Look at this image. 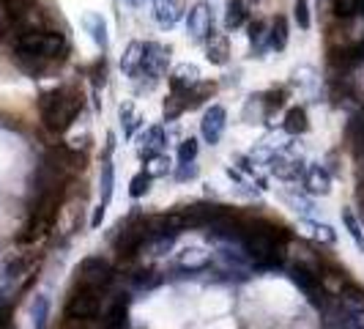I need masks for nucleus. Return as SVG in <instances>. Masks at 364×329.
I'll return each mask as SVG.
<instances>
[{
	"mask_svg": "<svg viewBox=\"0 0 364 329\" xmlns=\"http://www.w3.org/2000/svg\"><path fill=\"white\" fill-rule=\"evenodd\" d=\"M11 50H14V58L25 72L36 74L55 61H63L69 53V41L60 31L47 25V28H33V31H25V33L14 36Z\"/></svg>",
	"mask_w": 364,
	"mask_h": 329,
	"instance_id": "f257e3e1",
	"label": "nucleus"
},
{
	"mask_svg": "<svg viewBox=\"0 0 364 329\" xmlns=\"http://www.w3.org/2000/svg\"><path fill=\"white\" fill-rule=\"evenodd\" d=\"M82 105H85V99L77 85H58V88L44 91L38 99L41 127L53 135H63L66 129L74 127L77 115L82 113Z\"/></svg>",
	"mask_w": 364,
	"mask_h": 329,
	"instance_id": "f03ea898",
	"label": "nucleus"
},
{
	"mask_svg": "<svg viewBox=\"0 0 364 329\" xmlns=\"http://www.w3.org/2000/svg\"><path fill=\"white\" fill-rule=\"evenodd\" d=\"M102 302H105V291L85 288V286H72L69 299H66V308H63L66 324H74V327L93 324L102 315Z\"/></svg>",
	"mask_w": 364,
	"mask_h": 329,
	"instance_id": "7ed1b4c3",
	"label": "nucleus"
},
{
	"mask_svg": "<svg viewBox=\"0 0 364 329\" xmlns=\"http://www.w3.org/2000/svg\"><path fill=\"white\" fill-rule=\"evenodd\" d=\"M151 236H154L151 217H132L129 222L118 225V231L112 236V250L118 258H134L137 253H143Z\"/></svg>",
	"mask_w": 364,
	"mask_h": 329,
	"instance_id": "20e7f679",
	"label": "nucleus"
},
{
	"mask_svg": "<svg viewBox=\"0 0 364 329\" xmlns=\"http://www.w3.org/2000/svg\"><path fill=\"white\" fill-rule=\"evenodd\" d=\"M112 263L102 256H88L80 261L77 272H74V286H85V288H96V291H107L112 283Z\"/></svg>",
	"mask_w": 364,
	"mask_h": 329,
	"instance_id": "39448f33",
	"label": "nucleus"
},
{
	"mask_svg": "<svg viewBox=\"0 0 364 329\" xmlns=\"http://www.w3.org/2000/svg\"><path fill=\"white\" fill-rule=\"evenodd\" d=\"M186 31H189V36L195 38V41H205V38H211L217 31H214V6L211 3H205V0H198L195 6H189V11H186Z\"/></svg>",
	"mask_w": 364,
	"mask_h": 329,
	"instance_id": "423d86ee",
	"label": "nucleus"
},
{
	"mask_svg": "<svg viewBox=\"0 0 364 329\" xmlns=\"http://www.w3.org/2000/svg\"><path fill=\"white\" fill-rule=\"evenodd\" d=\"M170 66V47H164L159 41H143V74L151 77V83L162 80Z\"/></svg>",
	"mask_w": 364,
	"mask_h": 329,
	"instance_id": "0eeeda50",
	"label": "nucleus"
},
{
	"mask_svg": "<svg viewBox=\"0 0 364 329\" xmlns=\"http://www.w3.org/2000/svg\"><path fill=\"white\" fill-rule=\"evenodd\" d=\"M225 129H228V110L222 108V105H211V108H205L203 121H200L203 140H205L208 146H217L219 140H222V135H225Z\"/></svg>",
	"mask_w": 364,
	"mask_h": 329,
	"instance_id": "6e6552de",
	"label": "nucleus"
},
{
	"mask_svg": "<svg viewBox=\"0 0 364 329\" xmlns=\"http://www.w3.org/2000/svg\"><path fill=\"white\" fill-rule=\"evenodd\" d=\"M164 148H167V135H164L162 127H148L137 135V154H140V160L148 162V160L164 154Z\"/></svg>",
	"mask_w": 364,
	"mask_h": 329,
	"instance_id": "1a4fd4ad",
	"label": "nucleus"
},
{
	"mask_svg": "<svg viewBox=\"0 0 364 329\" xmlns=\"http://www.w3.org/2000/svg\"><path fill=\"white\" fill-rule=\"evenodd\" d=\"M186 17V0H154V19L162 28H176Z\"/></svg>",
	"mask_w": 364,
	"mask_h": 329,
	"instance_id": "9d476101",
	"label": "nucleus"
},
{
	"mask_svg": "<svg viewBox=\"0 0 364 329\" xmlns=\"http://www.w3.org/2000/svg\"><path fill=\"white\" fill-rule=\"evenodd\" d=\"M112 143H115V137L109 135L107 137V157H105V162H102V173H99V206H105V209H107L109 201H112V189H115V167H112V160H109V154H112Z\"/></svg>",
	"mask_w": 364,
	"mask_h": 329,
	"instance_id": "9b49d317",
	"label": "nucleus"
},
{
	"mask_svg": "<svg viewBox=\"0 0 364 329\" xmlns=\"http://www.w3.org/2000/svg\"><path fill=\"white\" fill-rule=\"evenodd\" d=\"M301 184H304V189L310 195H328V189H331V173H328L323 164H310V167H304Z\"/></svg>",
	"mask_w": 364,
	"mask_h": 329,
	"instance_id": "f8f14e48",
	"label": "nucleus"
},
{
	"mask_svg": "<svg viewBox=\"0 0 364 329\" xmlns=\"http://www.w3.org/2000/svg\"><path fill=\"white\" fill-rule=\"evenodd\" d=\"M346 140L353 157L356 160H364V108L356 110L350 118H348V127H346Z\"/></svg>",
	"mask_w": 364,
	"mask_h": 329,
	"instance_id": "ddd939ff",
	"label": "nucleus"
},
{
	"mask_svg": "<svg viewBox=\"0 0 364 329\" xmlns=\"http://www.w3.org/2000/svg\"><path fill=\"white\" fill-rule=\"evenodd\" d=\"M167 80H170V91H189V88H195L200 83L203 77L195 63H181V66H176L170 72Z\"/></svg>",
	"mask_w": 364,
	"mask_h": 329,
	"instance_id": "4468645a",
	"label": "nucleus"
},
{
	"mask_svg": "<svg viewBox=\"0 0 364 329\" xmlns=\"http://www.w3.org/2000/svg\"><path fill=\"white\" fill-rule=\"evenodd\" d=\"M203 44H205V58L214 66H225L230 61V41H228L225 33H214L211 38H205Z\"/></svg>",
	"mask_w": 364,
	"mask_h": 329,
	"instance_id": "2eb2a0df",
	"label": "nucleus"
},
{
	"mask_svg": "<svg viewBox=\"0 0 364 329\" xmlns=\"http://www.w3.org/2000/svg\"><path fill=\"white\" fill-rule=\"evenodd\" d=\"M121 72L129 80H137L143 74V41H132L127 47V53L121 58Z\"/></svg>",
	"mask_w": 364,
	"mask_h": 329,
	"instance_id": "dca6fc26",
	"label": "nucleus"
},
{
	"mask_svg": "<svg viewBox=\"0 0 364 329\" xmlns=\"http://www.w3.org/2000/svg\"><path fill=\"white\" fill-rule=\"evenodd\" d=\"M82 25H85V31H88V36L93 38V44L105 53L109 47V36H107V22L102 14H85L82 17Z\"/></svg>",
	"mask_w": 364,
	"mask_h": 329,
	"instance_id": "f3484780",
	"label": "nucleus"
},
{
	"mask_svg": "<svg viewBox=\"0 0 364 329\" xmlns=\"http://www.w3.org/2000/svg\"><path fill=\"white\" fill-rule=\"evenodd\" d=\"M247 38H250V44H252V53L260 55L269 50V22H263V19H250L247 22Z\"/></svg>",
	"mask_w": 364,
	"mask_h": 329,
	"instance_id": "a211bd4d",
	"label": "nucleus"
},
{
	"mask_svg": "<svg viewBox=\"0 0 364 329\" xmlns=\"http://www.w3.org/2000/svg\"><path fill=\"white\" fill-rule=\"evenodd\" d=\"M288 19L285 17H274L269 22V50L272 53H282L288 47Z\"/></svg>",
	"mask_w": 364,
	"mask_h": 329,
	"instance_id": "6ab92c4d",
	"label": "nucleus"
},
{
	"mask_svg": "<svg viewBox=\"0 0 364 329\" xmlns=\"http://www.w3.org/2000/svg\"><path fill=\"white\" fill-rule=\"evenodd\" d=\"M250 22V3L247 0H228V11H225V25L228 28H244Z\"/></svg>",
	"mask_w": 364,
	"mask_h": 329,
	"instance_id": "aec40b11",
	"label": "nucleus"
},
{
	"mask_svg": "<svg viewBox=\"0 0 364 329\" xmlns=\"http://www.w3.org/2000/svg\"><path fill=\"white\" fill-rule=\"evenodd\" d=\"M282 129L288 135H304L310 129V115L304 108H291L285 113V121H282Z\"/></svg>",
	"mask_w": 364,
	"mask_h": 329,
	"instance_id": "412c9836",
	"label": "nucleus"
},
{
	"mask_svg": "<svg viewBox=\"0 0 364 329\" xmlns=\"http://www.w3.org/2000/svg\"><path fill=\"white\" fill-rule=\"evenodd\" d=\"M118 118H121L124 137H134V132H137V129H140V124H143V118H140V113L134 110V105H121V110H118Z\"/></svg>",
	"mask_w": 364,
	"mask_h": 329,
	"instance_id": "4be33fe9",
	"label": "nucleus"
},
{
	"mask_svg": "<svg viewBox=\"0 0 364 329\" xmlns=\"http://www.w3.org/2000/svg\"><path fill=\"white\" fill-rule=\"evenodd\" d=\"M331 11L337 19H353L364 11V0H331Z\"/></svg>",
	"mask_w": 364,
	"mask_h": 329,
	"instance_id": "5701e85b",
	"label": "nucleus"
},
{
	"mask_svg": "<svg viewBox=\"0 0 364 329\" xmlns=\"http://www.w3.org/2000/svg\"><path fill=\"white\" fill-rule=\"evenodd\" d=\"M36 6V0H0V11L6 14V19H17L22 14H28Z\"/></svg>",
	"mask_w": 364,
	"mask_h": 329,
	"instance_id": "b1692460",
	"label": "nucleus"
},
{
	"mask_svg": "<svg viewBox=\"0 0 364 329\" xmlns=\"http://www.w3.org/2000/svg\"><path fill=\"white\" fill-rule=\"evenodd\" d=\"M31 315H33V329H44L47 327V318H50V299L38 293L31 305Z\"/></svg>",
	"mask_w": 364,
	"mask_h": 329,
	"instance_id": "393cba45",
	"label": "nucleus"
},
{
	"mask_svg": "<svg viewBox=\"0 0 364 329\" xmlns=\"http://www.w3.org/2000/svg\"><path fill=\"white\" fill-rule=\"evenodd\" d=\"M151 182H154V179H151V173L143 167L140 173H134V176H132V182H129V195H132L134 201H137V198H143L148 189H151Z\"/></svg>",
	"mask_w": 364,
	"mask_h": 329,
	"instance_id": "a878e982",
	"label": "nucleus"
},
{
	"mask_svg": "<svg viewBox=\"0 0 364 329\" xmlns=\"http://www.w3.org/2000/svg\"><path fill=\"white\" fill-rule=\"evenodd\" d=\"M198 151H200V143L195 137H183L181 146H178V164L198 162Z\"/></svg>",
	"mask_w": 364,
	"mask_h": 329,
	"instance_id": "bb28decb",
	"label": "nucleus"
},
{
	"mask_svg": "<svg viewBox=\"0 0 364 329\" xmlns=\"http://www.w3.org/2000/svg\"><path fill=\"white\" fill-rule=\"evenodd\" d=\"M293 19H296V25H299L301 31H310L312 17H310V3H307V0H296V3H293Z\"/></svg>",
	"mask_w": 364,
	"mask_h": 329,
	"instance_id": "cd10ccee",
	"label": "nucleus"
},
{
	"mask_svg": "<svg viewBox=\"0 0 364 329\" xmlns=\"http://www.w3.org/2000/svg\"><path fill=\"white\" fill-rule=\"evenodd\" d=\"M343 222L348 225V234H350V239L356 241V247H362L364 250V234H362V225H359L356 214H353V212H343Z\"/></svg>",
	"mask_w": 364,
	"mask_h": 329,
	"instance_id": "c85d7f7f",
	"label": "nucleus"
},
{
	"mask_svg": "<svg viewBox=\"0 0 364 329\" xmlns=\"http://www.w3.org/2000/svg\"><path fill=\"white\" fill-rule=\"evenodd\" d=\"M307 228H310V231H312V234H315L318 239H323V241H328V244L334 241V234H331V228H328V225H321V222H312V219H307Z\"/></svg>",
	"mask_w": 364,
	"mask_h": 329,
	"instance_id": "c756f323",
	"label": "nucleus"
},
{
	"mask_svg": "<svg viewBox=\"0 0 364 329\" xmlns=\"http://www.w3.org/2000/svg\"><path fill=\"white\" fill-rule=\"evenodd\" d=\"M195 176H198V162H183V164H178V170H176V179H178V182L195 179Z\"/></svg>",
	"mask_w": 364,
	"mask_h": 329,
	"instance_id": "7c9ffc66",
	"label": "nucleus"
},
{
	"mask_svg": "<svg viewBox=\"0 0 364 329\" xmlns=\"http://www.w3.org/2000/svg\"><path fill=\"white\" fill-rule=\"evenodd\" d=\"M0 329H11V308L0 302Z\"/></svg>",
	"mask_w": 364,
	"mask_h": 329,
	"instance_id": "2f4dec72",
	"label": "nucleus"
},
{
	"mask_svg": "<svg viewBox=\"0 0 364 329\" xmlns=\"http://www.w3.org/2000/svg\"><path fill=\"white\" fill-rule=\"evenodd\" d=\"M129 6H134V9H140V6H146V0H127Z\"/></svg>",
	"mask_w": 364,
	"mask_h": 329,
	"instance_id": "473e14b6",
	"label": "nucleus"
},
{
	"mask_svg": "<svg viewBox=\"0 0 364 329\" xmlns=\"http://www.w3.org/2000/svg\"><path fill=\"white\" fill-rule=\"evenodd\" d=\"M247 3H257V0H247Z\"/></svg>",
	"mask_w": 364,
	"mask_h": 329,
	"instance_id": "72a5a7b5",
	"label": "nucleus"
}]
</instances>
